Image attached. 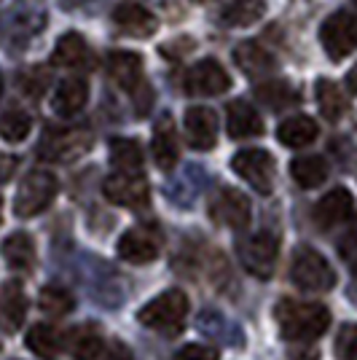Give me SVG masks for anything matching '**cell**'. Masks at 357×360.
Returning <instances> with one entry per match:
<instances>
[{"mask_svg":"<svg viewBox=\"0 0 357 360\" xmlns=\"http://www.w3.org/2000/svg\"><path fill=\"white\" fill-rule=\"evenodd\" d=\"M277 326L287 342H314L320 339L330 326V312L323 304H306V301L283 299L274 309Z\"/></svg>","mask_w":357,"mask_h":360,"instance_id":"6da1fadb","label":"cell"},{"mask_svg":"<svg viewBox=\"0 0 357 360\" xmlns=\"http://www.w3.org/2000/svg\"><path fill=\"white\" fill-rule=\"evenodd\" d=\"M186 317H188V296L178 288L159 293L137 312V320L143 326L164 336H178L186 326Z\"/></svg>","mask_w":357,"mask_h":360,"instance_id":"7a4b0ae2","label":"cell"},{"mask_svg":"<svg viewBox=\"0 0 357 360\" xmlns=\"http://www.w3.org/2000/svg\"><path fill=\"white\" fill-rule=\"evenodd\" d=\"M57 191H60L57 178L51 172H46V169H35V172H30L27 178L19 183V191H16L14 199V212L19 218H32V215L44 212L54 202Z\"/></svg>","mask_w":357,"mask_h":360,"instance_id":"3957f363","label":"cell"},{"mask_svg":"<svg viewBox=\"0 0 357 360\" xmlns=\"http://www.w3.org/2000/svg\"><path fill=\"white\" fill-rule=\"evenodd\" d=\"M290 280L304 290H330L336 285V271L314 248H298L290 264Z\"/></svg>","mask_w":357,"mask_h":360,"instance_id":"277c9868","label":"cell"},{"mask_svg":"<svg viewBox=\"0 0 357 360\" xmlns=\"http://www.w3.org/2000/svg\"><path fill=\"white\" fill-rule=\"evenodd\" d=\"M320 44L330 60H344L357 49V16L349 11H336L325 19L320 30Z\"/></svg>","mask_w":357,"mask_h":360,"instance_id":"5b68a950","label":"cell"},{"mask_svg":"<svg viewBox=\"0 0 357 360\" xmlns=\"http://www.w3.org/2000/svg\"><path fill=\"white\" fill-rule=\"evenodd\" d=\"M231 169L247 180L258 194H271L274 188V159L264 148H245L231 159Z\"/></svg>","mask_w":357,"mask_h":360,"instance_id":"8992f818","label":"cell"},{"mask_svg":"<svg viewBox=\"0 0 357 360\" xmlns=\"http://www.w3.org/2000/svg\"><path fill=\"white\" fill-rule=\"evenodd\" d=\"M237 253L242 266L250 271L253 277L266 280L274 271V261H277V253H280V245H277V237H271L268 231H258L253 237L239 242Z\"/></svg>","mask_w":357,"mask_h":360,"instance_id":"52a82bcc","label":"cell"},{"mask_svg":"<svg viewBox=\"0 0 357 360\" xmlns=\"http://www.w3.org/2000/svg\"><path fill=\"white\" fill-rule=\"evenodd\" d=\"M228 86H231V78L218 60L196 62L186 70V78H183V89L196 97H218L228 91Z\"/></svg>","mask_w":357,"mask_h":360,"instance_id":"ba28073f","label":"cell"},{"mask_svg":"<svg viewBox=\"0 0 357 360\" xmlns=\"http://www.w3.org/2000/svg\"><path fill=\"white\" fill-rule=\"evenodd\" d=\"M209 218L226 229H245L253 218V207L247 196L237 188H221L209 199Z\"/></svg>","mask_w":357,"mask_h":360,"instance_id":"9c48e42d","label":"cell"},{"mask_svg":"<svg viewBox=\"0 0 357 360\" xmlns=\"http://www.w3.org/2000/svg\"><path fill=\"white\" fill-rule=\"evenodd\" d=\"M116 250H119V258L129 264H150L162 253V234L153 226H137L121 234Z\"/></svg>","mask_w":357,"mask_h":360,"instance_id":"30bf717a","label":"cell"},{"mask_svg":"<svg viewBox=\"0 0 357 360\" xmlns=\"http://www.w3.org/2000/svg\"><path fill=\"white\" fill-rule=\"evenodd\" d=\"M91 148L89 129H60L48 132L41 143V156L48 162H73Z\"/></svg>","mask_w":357,"mask_h":360,"instance_id":"8fae6325","label":"cell"},{"mask_svg":"<svg viewBox=\"0 0 357 360\" xmlns=\"http://www.w3.org/2000/svg\"><path fill=\"white\" fill-rule=\"evenodd\" d=\"M103 194L119 207H140L148 202V180L143 172H116L103 183Z\"/></svg>","mask_w":357,"mask_h":360,"instance_id":"7c38bea8","label":"cell"},{"mask_svg":"<svg viewBox=\"0 0 357 360\" xmlns=\"http://www.w3.org/2000/svg\"><path fill=\"white\" fill-rule=\"evenodd\" d=\"M183 129H186L188 146L196 150H209L218 143V116L212 108H188L183 116Z\"/></svg>","mask_w":357,"mask_h":360,"instance_id":"4fadbf2b","label":"cell"},{"mask_svg":"<svg viewBox=\"0 0 357 360\" xmlns=\"http://www.w3.org/2000/svg\"><path fill=\"white\" fill-rule=\"evenodd\" d=\"M108 73H110L113 84L119 89L129 91V94L145 86V81H143V60L134 51H113L108 57Z\"/></svg>","mask_w":357,"mask_h":360,"instance_id":"5bb4252c","label":"cell"},{"mask_svg":"<svg viewBox=\"0 0 357 360\" xmlns=\"http://www.w3.org/2000/svg\"><path fill=\"white\" fill-rule=\"evenodd\" d=\"M113 25L124 35H132V38H148L159 30V19L140 3H121L113 11Z\"/></svg>","mask_w":357,"mask_h":360,"instance_id":"9a60e30c","label":"cell"},{"mask_svg":"<svg viewBox=\"0 0 357 360\" xmlns=\"http://www.w3.org/2000/svg\"><path fill=\"white\" fill-rule=\"evenodd\" d=\"M352 212H355V199H352V194H349L346 188H333V191H327V194L317 202V207H314V221H317L320 229H333V226L349 221Z\"/></svg>","mask_w":357,"mask_h":360,"instance_id":"2e32d148","label":"cell"},{"mask_svg":"<svg viewBox=\"0 0 357 360\" xmlns=\"http://www.w3.org/2000/svg\"><path fill=\"white\" fill-rule=\"evenodd\" d=\"M226 129H228V137H234V140L258 137L264 135V119L258 116V110L250 103L234 100L226 108Z\"/></svg>","mask_w":357,"mask_h":360,"instance_id":"e0dca14e","label":"cell"},{"mask_svg":"<svg viewBox=\"0 0 357 360\" xmlns=\"http://www.w3.org/2000/svg\"><path fill=\"white\" fill-rule=\"evenodd\" d=\"M150 150H153V159H156L159 169H164V172H169L172 167L178 165L180 143H178V132H175V124H172L169 116H164V119L156 124Z\"/></svg>","mask_w":357,"mask_h":360,"instance_id":"ac0fdd59","label":"cell"},{"mask_svg":"<svg viewBox=\"0 0 357 360\" xmlns=\"http://www.w3.org/2000/svg\"><path fill=\"white\" fill-rule=\"evenodd\" d=\"M27 315V296L19 283H6L0 288V328L14 333Z\"/></svg>","mask_w":357,"mask_h":360,"instance_id":"d6986e66","label":"cell"},{"mask_svg":"<svg viewBox=\"0 0 357 360\" xmlns=\"http://www.w3.org/2000/svg\"><path fill=\"white\" fill-rule=\"evenodd\" d=\"M86 103H89V86H86L84 78H65L60 86H57V91H54V97H51L54 113L65 116V119L81 113Z\"/></svg>","mask_w":357,"mask_h":360,"instance_id":"ffe728a7","label":"cell"},{"mask_svg":"<svg viewBox=\"0 0 357 360\" xmlns=\"http://www.w3.org/2000/svg\"><path fill=\"white\" fill-rule=\"evenodd\" d=\"M89 62V44L78 32H65L54 51H51V65L57 68H81Z\"/></svg>","mask_w":357,"mask_h":360,"instance_id":"44dd1931","label":"cell"},{"mask_svg":"<svg viewBox=\"0 0 357 360\" xmlns=\"http://www.w3.org/2000/svg\"><path fill=\"white\" fill-rule=\"evenodd\" d=\"M317 135H320V129H317L314 119H309V116H290L277 129L280 143L287 146V148H306L317 140Z\"/></svg>","mask_w":357,"mask_h":360,"instance_id":"7402d4cb","label":"cell"},{"mask_svg":"<svg viewBox=\"0 0 357 360\" xmlns=\"http://www.w3.org/2000/svg\"><path fill=\"white\" fill-rule=\"evenodd\" d=\"M234 60L242 68V73H247L250 78H258V75L271 73L274 68V57L268 54L264 46L253 44V41H245L234 49Z\"/></svg>","mask_w":357,"mask_h":360,"instance_id":"603a6c76","label":"cell"},{"mask_svg":"<svg viewBox=\"0 0 357 360\" xmlns=\"http://www.w3.org/2000/svg\"><path fill=\"white\" fill-rule=\"evenodd\" d=\"M25 345L30 347L32 352L38 355V358L44 360H51L60 355L62 349V333L54 326H48V323H38V326H32L27 330V336H25Z\"/></svg>","mask_w":357,"mask_h":360,"instance_id":"cb8c5ba5","label":"cell"},{"mask_svg":"<svg viewBox=\"0 0 357 360\" xmlns=\"http://www.w3.org/2000/svg\"><path fill=\"white\" fill-rule=\"evenodd\" d=\"M3 258L11 269H30L35 264V242L25 231H14L3 242Z\"/></svg>","mask_w":357,"mask_h":360,"instance_id":"d4e9b609","label":"cell"},{"mask_svg":"<svg viewBox=\"0 0 357 360\" xmlns=\"http://www.w3.org/2000/svg\"><path fill=\"white\" fill-rule=\"evenodd\" d=\"M110 165L119 172H140L143 169V148L132 137H113L110 140Z\"/></svg>","mask_w":357,"mask_h":360,"instance_id":"484cf974","label":"cell"},{"mask_svg":"<svg viewBox=\"0 0 357 360\" xmlns=\"http://www.w3.org/2000/svg\"><path fill=\"white\" fill-rule=\"evenodd\" d=\"M264 14H266L264 0H231L228 6H223L221 19L228 27H247V25H255Z\"/></svg>","mask_w":357,"mask_h":360,"instance_id":"4316f807","label":"cell"},{"mask_svg":"<svg viewBox=\"0 0 357 360\" xmlns=\"http://www.w3.org/2000/svg\"><path fill=\"white\" fill-rule=\"evenodd\" d=\"M290 175L301 188H317L327 178V162L323 156H298L290 162Z\"/></svg>","mask_w":357,"mask_h":360,"instance_id":"83f0119b","label":"cell"},{"mask_svg":"<svg viewBox=\"0 0 357 360\" xmlns=\"http://www.w3.org/2000/svg\"><path fill=\"white\" fill-rule=\"evenodd\" d=\"M317 105L327 121H339L346 113V94L333 81H317Z\"/></svg>","mask_w":357,"mask_h":360,"instance_id":"f1b7e54d","label":"cell"},{"mask_svg":"<svg viewBox=\"0 0 357 360\" xmlns=\"http://www.w3.org/2000/svg\"><path fill=\"white\" fill-rule=\"evenodd\" d=\"M67 349L78 360H94L103 352V336L97 333V328H91V326H81V328H75L70 333Z\"/></svg>","mask_w":357,"mask_h":360,"instance_id":"f546056e","label":"cell"},{"mask_svg":"<svg viewBox=\"0 0 357 360\" xmlns=\"http://www.w3.org/2000/svg\"><path fill=\"white\" fill-rule=\"evenodd\" d=\"M255 97H258V103H264L271 110H283V108L293 105L298 100V94L285 81H266V84H261L255 89Z\"/></svg>","mask_w":357,"mask_h":360,"instance_id":"4dcf8cb0","label":"cell"},{"mask_svg":"<svg viewBox=\"0 0 357 360\" xmlns=\"http://www.w3.org/2000/svg\"><path fill=\"white\" fill-rule=\"evenodd\" d=\"M38 304H41V309H44L46 315L62 317V315H67V312H73L75 299L67 288L46 285L44 290H41V296H38Z\"/></svg>","mask_w":357,"mask_h":360,"instance_id":"1f68e13d","label":"cell"},{"mask_svg":"<svg viewBox=\"0 0 357 360\" xmlns=\"http://www.w3.org/2000/svg\"><path fill=\"white\" fill-rule=\"evenodd\" d=\"M32 129V119L30 113H25V110H6L3 116H0V137L6 140V143H22L25 137L30 135Z\"/></svg>","mask_w":357,"mask_h":360,"instance_id":"d6a6232c","label":"cell"},{"mask_svg":"<svg viewBox=\"0 0 357 360\" xmlns=\"http://www.w3.org/2000/svg\"><path fill=\"white\" fill-rule=\"evenodd\" d=\"M336 358L339 360H357V326L355 323H346L342 326V330L336 333Z\"/></svg>","mask_w":357,"mask_h":360,"instance_id":"836d02e7","label":"cell"},{"mask_svg":"<svg viewBox=\"0 0 357 360\" xmlns=\"http://www.w3.org/2000/svg\"><path fill=\"white\" fill-rule=\"evenodd\" d=\"M19 84H22V91H25V94L41 97L46 89V84H48V75H46L44 70H27V73L19 78Z\"/></svg>","mask_w":357,"mask_h":360,"instance_id":"e575fe53","label":"cell"},{"mask_svg":"<svg viewBox=\"0 0 357 360\" xmlns=\"http://www.w3.org/2000/svg\"><path fill=\"white\" fill-rule=\"evenodd\" d=\"M175 360H218V352L205 345H186L175 355Z\"/></svg>","mask_w":357,"mask_h":360,"instance_id":"d590c367","label":"cell"},{"mask_svg":"<svg viewBox=\"0 0 357 360\" xmlns=\"http://www.w3.org/2000/svg\"><path fill=\"white\" fill-rule=\"evenodd\" d=\"M339 250H342L344 261H349V264H357V229H352V231L344 237L342 245H339Z\"/></svg>","mask_w":357,"mask_h":360,"instance_id":"8d00e7d4","label":"cell"},{"mask_svg":"<svg viewBox=\"0 0 357 360\" xmlns=\"http://www.w3.org/2000/svg\"><path fill=\"white\" fill-rule=\"evenodd\" d=\"M16 169V156H6V153H0V183H6V180L14 175Z\"/></svg>","mask_w":357,"mask_h":360,"instance_id":"74e56055","label":"cell"},{"mask_svg":"<svg viewBox=\"0 0 357 360\" xmlns=\"http://www.w3.org/2000/svg\"><path fill=\"white\" fill-rule=\"evenodd\" d=\"M105 360H132V355H129V349L124 345L113 342V345H110V352H105Z\"/></svg>","mask_w":357,"mask_h":360,"instance_id":"f35d334b","label":"cell"},{"mask_svg":"<svg viewBox=\"0 0 357 360\" xmlns=\"http://www.w3.org/2000/svg\"><path fill=\"white\" fill-rule=\"evenodd\" d=\"M346 86H349L352 91H357V65L346 73Z\"/></svg>","mask_w":357,"mask_h":360,"instance_id":"ab89813d","label":"cell"},{"mask_svg":"<svg viewBox=\"0 0 357 360\" xmlns=\"http://www.w3.org/2000/svg\"><path fill=\"white\" fill-rule=\"evenodd\" d=\"M0 221H3V199H0Z\"/></svg>","mask_w":357,"mask_h":360,"instance_id":"60d3db41","label":"cell"},{"mask_svg":"<svg viewBox=\"0 0 357 360\" xmlns=\"http://www.w3.org/2000/svg\"><path fill=\"white\" fill-rule=\"evenodd\" d=\"M0 94H3V75H0Z\"/></svg>","mask_w":357,"mask_h":360,"instance_id":"b9f144b4","label":"cell"},{"mask_svg":"<svg viewBox=\"0 0 357 360\" xmlns=\"http://www.w3.org/2000/svg\"><path fill=\"white\" fill-rule=\"evenodd\" d=\"M196 3H202V0H196Z\"/></svg>","mask_w":357,"mask_h":360,"instance_id":"7bdbcfd3","label":"cell"}]
</instances>
